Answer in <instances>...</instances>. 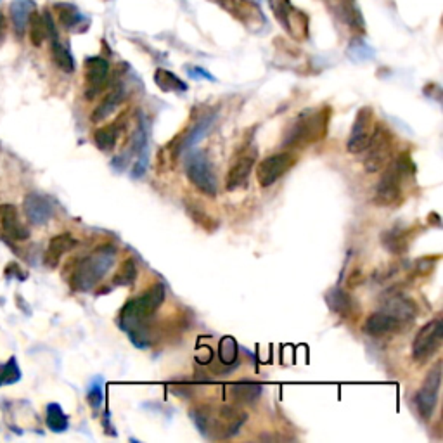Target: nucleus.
<instances>
[{
  "instance_id": "1",
  "label": "nucleus",
  "mask_w": 443,
  "mask_h": 443,
  "mask_svg": "<svg viewBox=\"0 0 443 443\" xmlns=\"http://www.w3.org/2000/svg\"><path fill=\"white\" fill-rule=\"evenodd\" d=\"M165 291V286L161 282L153 284L149 289H146V293L140 294L139 298L130 300L121 308V326H123V329L128 331L130 338L139 334V338H135L134 341L137 346L146 345V341H144V334H146L144 326L160 310V306L163 305Z\"/></svg>"
},
{
  "instance_id": "2",
  "label": "nucleus",
  "mask_w": 443,
  "mask_h": 443,
  "mask_svg": "<svg viewBox=\"0 0 443 443\" xmlns=\"http://www.w3.org/2000/svg\"><path fill=\"white\" fill-rule=\"evenodd\" d=\"M191 417H193L194 424L198 426V430L201 431L205 437L213 438V435H219V437H232L239 431V428L246 423V414L243 411H239L234 405H224L220 409L213 407H203L194 409L191 411Z\"/></svg>"
},
{
  "instance_id": "3",
  "label": "nucleus",
  "mask_w": 443,
  "mask_h": 443,
  "mask_svg": "<svg viewBox=\"0 0 443 443\" xmlns=\"http://www.w3.org/2000/svg\"><path fill=\"white\" fill-rule=\"evenodd\" d=\"M114 258H116V248L111 245L101 246V248L92 251L90 254H87L73 272V289L82 291V293L90 291L102 277L108 274V271L114 264Z\"/></svg>"
},
{
  "instance_id": "4",
  "label": "nucleus",
  "mask_w": 443,
  "mask_h": 443,
  "mask_svg": "<svg viewBox=\"0 0 443 443\" xmlns=\"http://www.w3.org/2000/svg\"><path fill=\"white\" fill-rule=\"evenodd\" d=\"M331 109L324 108L313 113L301 114L293 125H291L289 132H287L284 144L291 147H304L310 144L322 140L326 137L327 125H329Z\"/></svg>"
},
{
  "instance_id": "5",
  "label": "nucleus",
  "mask_w": 443,
  "mask_h": 443,
  "mask_svg": "<svg viewBox=\"0 0 443 443\" xmlns=\"http://www.w3.org/2000/svg\"><path fill=\"white\" fill-rule=\"evenodd\" d=\"M388 170L381 180L378 182L374 191V203L378 206H393L397 205L398 199L402 196V179L407 173L411 161H409L407 154L398 156L393 163H388Z\"/></svg>"
},
{
  "instance_id": "6",
  "label": "nucleus",
  "mask_w": 443,
  "mask_h": 443,
  "mask_svg": "<svg viewBox=\"0 0 443 443\" xmlns=\"http://www.w3.org/2000/svg\"><path fill=\"white\" fill-rule=\"evenodd\" d=\"M364 166L369 173H378L385 170L393 156V134L383 123H376L374 132L364 149Z\"/></svg>"
},
{
  "instance_id": "7",
  "label": "nucleus",
  "mask_w": 443,
  "mask_h": 443,
  "mask_svg": "<svg viewBox=\"0 0 443 443\" xmlns=\"http://www.w3.org/2000/svg\"><path fill=\"white\" fill-rule=\"evenodd\" d=\"M186 172L187 179L191 180V184L199 193L210 196V198H215L217 193H219V182H217L215 170H213L212 160H210L208 154L203 153V151L191 154Z\"/></svg>"
},
{
  "instance_id": "8",
  "label": "nucleus",
  "mask_w": 443,
  "mask_h": 443,
  "mask_svg": "<svg viewBox=\"0 0 443 443\" xmlns=\"http://www.w3.org/2000/svg\"><path fill=\"white\" fill-rule=\"evenodd\" d=\"M271 9L280 27L287 32L291 39L304 42L308 39V16L304 11L297 9L291 0H268Z\"/></svg>"
},
{
  "instance_id": "9",
  "label": "nucleus",
  "mask_w": 443,
  "mask_h": 443,
  "mask_svg": "<svg viewBox=\"0 0 443 443\" xmlns=\"http://www.w3.org/2000/svg\"><path fill=\"white\" fill-rule=\"evenodd\" d=\"M443 341V322L442 317H435L431 322L424 324L417 331L412 341V359L419 364H424L440 350Z\"/></svg>"
},
{
  "instance_id": "10",
  "label": "nucleus",
  "mask_w": 443,
  "mask_h": 443,
  "mask_svg": "<svg viewBox=\"0 0 443 443\" xmlns=\"http://www.w3.org/2000/svg\"><path fill=\"white\" fill-rule=\"evenodd\" d=\"M442 386V362L438 360L424 378L423 385L416 393V409L424 421L431 419L438 404V395Z\"/></svg>"
},
{
  "instance_id": "11",
  "label": "nucleus",
  "mask_w": 443,
  "mask_h": 443,
  "mask_svg": "<svg viewBox=\"0 0 443 443\" xmlns=\"http://www.w3.org/2000/svg\"><path fill=\"white\" fill-rule=\"evenodd\" d=\"M297 163V156L291 151H284V153H275L271 156L264 158L260 163L257 165V180L261 187L274 186L277 180L291 170Z\"/></svg>"
},
{
  "instance_id": "12",
  "label": "nucleus",
  "mask_w": 443,
  "mask_h": 443,
  "mask_svg": "<svg viewBox=\"0 0 443 443\" xmlns=\"http://www.w3.org/2000/svg\"><path fill=\"white\" fill-rule=\"evenodd\" d=\"M376 128V114L374 109L365 106L357 111V116L353 120L352 130H350L348 140H346V149L352 154H360L364 153V149L367 147L369 139H371L372 132Z\"/></svg>"
},
{
  "instance_id": "13",
  "label": "nucleus",
  "mask_w": 443,
  "mask_h": 443,
  "mask_svg": "<svg viewBox=\"0 0 443 443\" xmlns=\"http://www.w3.org/2000/svg\"><path fill=\"white\" fill-rule=\"evenodd\" d=\"M219 4L224 11H227L239 23L246 25L251 32H260L265 27V14L260 7L251 0H212Z\"/></svg>"
},
{
  "instance_id": "14",
  "label": "nucleus",
  "mask_w": 443,
  "mask_h": 443,
  "mask_svg": "<svg viewBox=\"0 0 443 443\" xmlns=\"http://www.w3.org/2000/svg\"><path fill=\"white\" fill-rule=\"evenodd\" d=\"M326 4L336 23L345 27L353 35L364 33V18L355 0H326Z\"/></svg>"
},
{
  "instance_id": "15",
  "label": "nucleus",
  "mask_w": 443,
  "mask_h": 443,
  "mask_svg": "<svg viewBox=\"0 0 443 443\" xmlns=\"http://www.w3.org/2000/svg\"><path fill=\"white\" fill-rule=\"evenodd\" d=\"M254 161H257V151L250 149V147L243 149L238 154V158L231 163L227 177H225V189L238 191L241 187H245L251 172H253Z\"/></svg>"
},
{
  "instance_id": "16",
  "label": "nucleus",
  "mask_w": 443,
  "mask_h": 443,
  "mask_svg": "<svg viewBox=\"0 0 443 443\" xmlns=\"http://www.w3.org/2000/svg\"><path fill=\"white\" fill-rule=\"evenodd\" d=\"M109 76V62L101 55H92L85 59V95L94 99L106 87Z\"/></svg>"
},
{
  "instance_id": "17",
  "label": "nucleus",
  "mask_w": 443,
  "mask_h": 443,
  "mask_svg": "<svg viewBox=\"0 0 443 443\" xmlns=\"http://www.w3.org/2000/svg\"><path fill=\"white\" fill-rule=\"evenodd\" d=\"M28 27H29V39H32V43L35 47H40L47 39H55L57 36V32H55L54 21L50 18L49 13H36L33 11L32 16L28 20Z\"/></svg>"
},
{
  "instance_id": "18",
  "label": "nucleus",
  "mask_w": 443,
  "mask_h": 443,
  "mask_svg": "<svg viewBox=\"0 0 443 443\" xmlns=\"http://www.w3.org/2000/svg\"><path fill=\"white\" fill-rule=\"evenodd\" d=\"M402 327V322L398 319H395L390 313L379 312L371 313V315L365 319L364 322V332L369 336H386V334H393Z\"/></svg>"
},
{
  "instance_id": "19",
  "label": "nucleus",
  "mask_w": 443,
  "mask_h": 443,
  "mask_svg": "<svg viewBox=\"0 0 443 443\" xmlns=\"http://www.w3.org/2000/svg\"><path fill=\"white\" fill-rule=\"evenodd\" d=\"M23 208L27 219L35 225H43L53 217V205L49 203V199L40 194H28L25 198Z\"/></svg>"
},
{
  "instance_id": "20",
  "label": "nucleus",
  "mask_w": 443,
  "mask_h": 443,
  "mask_svg": "<svg viewBox=\"0 0 443 443\" xmlns=\"http://www.w3.org/2000/svg\"><path fill=\"white\" fill-rule=\"evenodd\" d=\"M75 246H76L75 238H73L71 234H68V232L54 236V238L50 239L49 246H47L46 254H43V264H46L49 268H55L59 265V261H61V258L64 257L68 251H71L73 248H75Z\"/></svg>"
},
{
  "instance_id": "21",
  "label": "nucleus",
  "mask_w": 443,
  "mask_h": 443,
  "mask_svg": "<svg viewBox=\"0 0 443 443\" xmlns=\"http://www.w3.org/2000/svg\"><path fill=\"white\" fill-rule=\"evenodd\" d=\"M383 312L390 313V315H393L395 319H398L400 322H411V320L417 315V306L411 298L398 293L388 297Z\"/></svg>"
},
{
  "instance_id": "22",
  "label": "nucleus",
  "mask_w": 443,
  "mask_h": 443,
  "mask_svg": "<svg viewBox=\"0 0 443 443\" xmlns=\"http://www.w3.org/2000/svg\"><path fill=\"white\" fill-rule=\"evenodd\" d=\"M0 224H2V229L6 231V234L9 236V238L16 239V241H25V239H28L29 231L27 229V225H23L20 222L16 206H0Z\"/></svg>"
},
{
  "instance_id": "23",
  "label": "nucleus",
  "mask_w": 443,
  "mask_h": 443,
  "mask_svg": "<svg viewBox=\"0 0 443 443\" xmlns=\"http://www.w3.org/2000/svg\"><path fill=\"white\" fill-rule=\"evenodd\" d=\"M54 11L55 14H57V20L62 28L79 29V32H82V29H85V27L88 25L87 18H83L82 14H80V11L76 9L75 6H71V4H55Z\"/></svg>"
},
{
  "instance_id": "24",
  "label": "nucleus",
  "mask_w": 443,
  "mask_h": 443,
  "mask_svg": "<svg viewBox=\"0 0 443 443\" xmlns=\"http://www.w3.org/2000/svg\"><path fill=\"white\" fill-rule=\"evenodd\" d=\"M35 11V4L33 0H14L11 4V21H13L14 32L18 36H23L25 29L28 27V20L32 16V13Z\"/></svg>"
},
{
  "instance_id": "25",
  "label": "nucleus",
  "mask_w": 443,
  "mask_h": 443,
  "mask_svg": "<svg viewBox=\"0 0 443 443\" xmlns=\"http://www.w3.org/2000/svg\"><path fill=\"white\" fill-rule=\"evenodd\" d=\"M123 99H125V88L121 87V85H118V87H114L113 90H111L109 94L102 99L101 104L94 109L90 120L94 121V123H99V121L106 120V118H108L111 113H114V109L123 102Z\"/></svg>"
},
{
  "instance_id": "26",
  "label": "nucleus",
  "mask_w": 443,
  "mask_h": 443,
  "mask_svg": "<svg viewBox=\"0 0 443 443\" xmlns=\"http://www.w3.org/2000/svg\"><path fill=\"white\" fill-rule=\"evenodd\" d=\"M409 241H411V232L407 229H400L395 227L390 229V231L383 232L381 236V243L385 246L386 251L395 254H402L405 253L409 248Z\"/></svg>"
},
{
  "instance_id": "27",
  "label": "nucleus",
  "mask_w": 443,
  "mask_h": 443,
  "mask_svg": "<svg viewBox=\"0 0 443 443\" xmlns=\"http://www.w3.org/2000/svg\"><path fill=\"white\" fill-rule=\"evenodd\" d=\"M261 390H264V386L260 383L241 381L229 386V395L238 404H253V402H257L260 398Z\"/></svg>"
},
{
  "instance_id": "28",
  "label": "nucleus",
  "mask_w": 443,
  "mask_h": 443,
  "mask_svg": "<svg viewBox=\"0 0 443 443\" xmlns=\"http://www.w3.org/2000/svg\"><path fill=\"white\" fill-rule=\"evenodd\" d=\"M326 301L332 312L341 317H350V313L353 310L352 297L345 289H339V287H334V289H331L326 294Z\"/></svg>"
},
{
  "instance_id": "29",
  "label": "nucleus",
  "mask_w": 443,
  "mask_h": 443,
  "mask_svg": "<svg viewBox=\"0 0 443 443\" xmlns=\"http://www.w3.org/2000/svg\"><path fill=\"white\" fill-rule=\"evenodd\" d=\"M118 135H120V125H118V121H114V123L106 125V127L97 128L94 132V142L102 153H111L116 146Z\"/></svg>"
},
{
  "instance_id": "30",
  "label": "nucleus",
  "mask_w": 443,
  "mask_h": 443,
  "mask_svg": "<svg viewBox=\"0 0 443 443\" xmlns=\"http://www.w3.org/2000/svg\"><path fill=\"white\" fill-rule=\"evenodd\" d=\"M50 54H53V61L59 69H62L64 73L75 71V59H73L68 47L59 42L57 36L50 40Z\"/></svg>"
},
{
  "instance_id": "31",
  "label": "nucleus",
  "mask_w": 443,
  "mask_h": 443,
  "mask_svg": "<svg viewBox=\"0 0 443 443\" xmlns=\"http://www.w3.org/2000/svg\"><path fill=\"white\" fill-rule=\"evenodd\" d=\"M154 82L163 92H186L187 83L182 82L177 75L163 68H158L154 73Z\"/></svg>"
},
{
  "instance_id": "32",
  "label": "nucleus",
  "mask_w": 443,
  "mask_h": 443,
  "mask_svg": "<svg viewBox=\"0 0 443 443\" xmlns=\"http://www.w3.org/2000/svg\"><path fill=\"white\" fill-rule=\"evenodd\" d=\"M47 426H49L50 431L54 433H62V431L68 430L69 423H68V416L64 414L61 407L57 404H49L47 405Z\"/></svg>"
},
{
  "instance_id": "33",
  "label": "nucleus",
  "mask_w": 443,
  "mask_h": 443,
  "mask_svg": "<svg viewBox=\"0 0 443 443\" xmlns=\"http://www.w3.org/2000/svg\"><path fill=\"white\" fill-rule=\"evenodd\" d=\"M135 279H137V265H135L134 258H127L114 274L113 284L114 286H132Z\"/></svg>"
},
{
  "instance_id": "34",
  "label": "nucleus",
  "mask_w": 443,
  "mask_h": 443,
  "mask_svg": "<svg viewBox=\"0 0 443 443\" xmlns=\"http://www.w3.org/2000/svg\"><path fill=\"white\" fill-rule=\"evenodd\" d=\"M186 210H187V213H189V215H191V219H193L198 225H201V227L205 229V231L212 232V231H215V229H217V222L213 220L212 217H210L208 213L205 212V210L199 208V206L196 205V203L186 201Z\"/></svg>"
},
{
  "instance_id": "35",
  "label": "nucleus",
  "mask_w": 443,
  "mask_h": 443,
  "mask_svg": "<svg viewBox=\"0 0 443 443\" xmlns=\"http://www.w3.org/2000/svg\"><path fill=\"white\" fill-rule=\"evenodd\" d=\"M219 355L222 364L234 365L238 364V343L231 338V336H225L222 338L219 345Z\"/></svg>"
},
{
  "instance_id": "36",
  "label": "nucleus",
  "mask_w": 443,
  "mask_h": 443,
  "mask_svg": "<svg viewBox=\"0 0 443 443\" xmlns=\"http://www.w3.org/2000/svg\"><path fill=\"white\" fill-rule=\"evenodd\" d=\"M21 371L18 369L16 359H11L6 365H0V385H13L20 381Z\"/></svg>"
},
{
  "instance_id": "37",
  "label": "nucleus",
  "mask_w": 443,
  "mask_h": 443,
  "mask_svg": "<svg viewBox=\"0 0 443 443\" xmlns=\"http://www.w3.org/2000/svg\"><path fill=\"white\" fill-rule=\"evenodd\" d=\"M87 400L92 409H99L104 402V388H102V379H95L87 391Z\"/></svg>"
},
{
  "instance_id": "38",
  "label": "nucleus",
  "mask_w": 443,
  "mask_h": 443,
  "mask_svg": "<svg viewBox=\"0 0 443 443\" xmlns=\"http://www.w3.org/2000/svg\"><path fill=\"white\" fill-rule=\"evenodd\" d=\"M437 261H438V257H423L419 258V260H416L414 264V272L416 275H430L431 272H433V268L437 267Z\"/></svg>"
},
{
  "instance_id": "39",
  "label": "nucleus",
  "mask_w": 443,
  "mask_h": 443,
  "mask_svg": "<svg viewBox=\"0 0 443 443\" xmlns=\"http://www.w3.org/2000/svg\"><path fill=\"white\" fill-rule=\"evenodd\" d=\"M362 282H364V274H362L360 271H355L352 275H350V279H348V286L350 287L359 286V284H362Z\"/></svg>"
},
{
  "instance_id": "40",
  "label": "nucleus",
  "mask_w": 443,
  "mask_h": 443,
  "mask_svg": "<svg viewBox=\"0 0 443 443\" xmlns=\"http://www.w3.org/2000/svg\"><path fill=\"white\" fill-rule=\"evenodd\" d=\"M2 33H4V18L0 14V39H2Z\"/></svg>"
}]
</instances>
